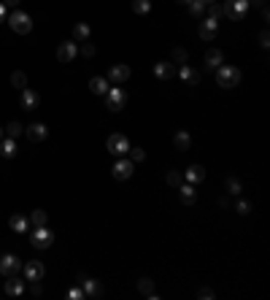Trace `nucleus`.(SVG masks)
<instances>
[{"label":"nucleus","instance_id":"f257e3e1","mask_svg":"<svg viewBox=\"0 0 270 300\" xmlns=\"http://www.w3.org/2000/svg\"><path fill=\"white\" fill-rule=\"evenodd\" d=\"M9 25L14 33H19V35H27L30 30H33V19H30V14L25 11H11V17H9Z\"/></svg>","mask_w":270,"mask_h":300},{"label":"nucleus","instance_id":"f03ea898","mask_svg":"<svg viewBox=\"0 0 270 300\" xmlns=\"http://www.w3.org/2000/svg\"><path fill=\"white\" fill-rule=\"evenodd\" d=\"M216 81L219 87H238V81H241V70H238L235 65H219V73H216Z\"/></svg>","mask_w":270,"mask_h":300},{"label":"nucleus","instance_id":"7ed1b4c3","mask_svg":"<svg viewBox=\"0 0 270 300\" xmlns=\"http://www.w3.org/2000/svg\"><path fill=\"white\" fill-rule=\"evenodd\" d=\"M30 243H33L35 249H49L54 243V233L49 230V227H35L33 238H30Z\"/></svg>","mask_w":270,"mask_h":300},{"label":"nucleus","instance_id":"20e7f679","mask_svg":"<svg viewBox=\"0 0 270 300\" xmlns=\"http://www.w3.org/2000/svg\"><path fill=\"white\" fill-rule=\"evenodd\" d=\"M108 152H114L116 157H124L130 152V141H127L122 133H114V136L108 138Z\"/></svg>","mask_w":270,"mask_h":300},{"label":"nucleus","instance_id":"39448f33","mask_svg":"<svg viewBox=\"0 0 270 300\" xmlns=\"http://www.w3.org/2000/svg\"><path fill=\"white\" fill-rule=\"evenodd\" d=\"M106 98V103H108V108L111 111H119V108L124 106V100H127V95H124V90H119V87H111V90L103 95Z\"/></svg>","mask_w":270,"mask_h":300},{"label":"nucleus","instance_id":"423d86ee","mask_svg":"<svg viewBox=\"0 0 270 300\" xmlns=\"http://www.w3.org/2000/svg\"><path fill=\"white\" fill-rule=\"evenodd\" d=\"M221 11H224L227 17H233V19H241L243 14L249 11V0H227Z\"/></svg>","mask_w":270,"mask_h":300},{"label":"nucleus","instance_id":"0eeeda50","mask_svg":"<svg viewBox=\"0 0 270 300\" xmlns=\"http://www.w3.org/2000/svg\"><path fill=\"white\" fill-rule=\"evenodd\" d=\"M19 268H22V263L14 254H3V257H0V273H3L6 279H9V276H17Z\"/></svg>","mask_w":270,"mask_h":300},{"label":"nucleus","instance_id":"6e6552de","mask_svg":"<svg viewBox=\"0 0 270 300\" xmlns=\"http://www.w3.org/2000/svg\"><path fill=\"white\" fill-rule=\"evenodd\" d=\"M78 54V44L76 41H62L60 46H57V60L60 62H70Z\"/></svg>","mask_w":270,"mask_h":300},{"label":"nucleus","instance_id":"1a4fd4ad","mask_svg":"<svg viewBox=\"0 0 270 300\" xmlns=\"http://www.w3.org/2000/svg\"><path fill=\"white\" fill-rule=\"evenodd\" d=\"M78 284H81V289H84V295H86V297H100V295H103L100 281L86 279V276H78Z\"/></svg>","mask_w":270,"mask_h":300},{"label":"nucleus","instance_id":"9d476101","mask_svg":"<svg viewBox=\"0 0 270 300\" xmlns=\"http://www.w3.org/2000/svg\"><path fill=\"white\" fill-rule=\"evenodd\" d=\"M38 103H41V95L35 90H30V87H25V90H22V108H25V111H33V108H38Z\"/></svg>","mask_w":270,"mask_h":300},{"label":"nucleus","instance_id":"9b49d317","mask_svg":"<svg viewBox=\"0 0 270 300\" xmlns=\"http://www.w3.org/2000/svg\"><path fill=\"white\" fill-rule=\"evenodd\" d=\"M41 279H43V263L30 260L25 265V281H41Z\"/></svg>","mask_w":270,"mask_h":300},{"label":"nucleus","instance_id":"f8f14e48","mask_svg":"<svg viewBox=\"0 0 270 300\" xmlns=\"http://www.w3.org/2000/svg\"><path fill=\"white\" fill-rule=\"evenodd\" d=\"M127 78H130V68H127V65H111L108 81H114V84H124Z\"/></svg>","mask_w":270,"mask_h":300},{"label":"nucleus","instance_id":"ddd939ff","mask_svg":"<svg viewBox=\"0 0 270 300\" xmlns=\"http://www.w3.org/2000/svg\"><path fill=\"white\" fill-rule=\"evenodd\" d=\"M22 292H25V281L17 279V276H9V281H6V295H9V297H19Z\"/></svg>","mask_w":270,"mask_h":300},{"label":"nucleus","instance_id":"4468645a","mask_svg":"<svg viewBox=\"0 0 270 300\" xmlns=\"http://www.w3.org/2000/svg\"><path fill=\"white\" fill-rule=\"evenodd\" d=\"M114 176H116L119 181L130 179V176H132V160H119V162L114 165Z\"/></svg>","mask_w":270,"mask_h":300},{"label":"nucleus","instance_id":"2eb2a0df","mask_svg":"<svg viewBox=\"0 0 270 300\" xmlns=\"http://www.w3.org/2000/svg\"><path fill=\"white\" fill-rule=\"evenodd\" d=\"M46 136H49V130H46V124H41V122H35V124H30V127H27V138L33 141V144L43 141Z\"/></svg>","mask_w":270,"mask_h":300},{"label":"nucleus","instance_id":"dca6fc26","mask_svg":"<svg viewBox=\"0 0 270 300\" xmlns=\"http://www.w3.org/2000/svg\"><path fill=\"white\" fill-rule=\"evenodd\" d=\"M0 154H3L6 160L17 157V138H9V136H6L3 141H0Z\"/></svg>","mask_w":270,"mask_h":300},{"label":"nucleus","instance_id":"f3484780","mask_svg":"<svg viewBox=\"0 0 270 300\" xmlns=\"http://www.w3.org/2000/svg\"><path fill=\"white\" fill-rule=\"evenodd\" d=\"M216 35V19H203V25H200V38L203 41H211V38Z\"/></svg>","mask_w":270,"mask_h":300},{"label":"nucleus","instance_id":"a211bd4d","mask_svg":"<svg viewBox=\"0 0 270 300\" xmlns=\"http://www.w3.org/2000/svg\"><path fill=\"white\" fill-rule=\"evenodd\" d=\"M89 90H92L95 95H106V92L111 90V81H108V78H103V76H95L92 81H89Z\"/></svg>","mask_w":270,"mask_h":300},{"label":"nucleus","instance_id":"6ab92c4d","mask_svg":"<svg viewBox=\"0 0 270 300\" xmlns=\"http://www.w3.org/2000/svg\"><path fill=\"white\" fill-rule=\"evenodd\" d=\"M184 179L189 181V184H197V181L205 179V168H203V165H192V168H187Z\"/></svg>","mask_w":270,"mask_h":300},{"label":"nucleus","instance_id":"aec40b11","mask_svg":"<svg viewBox=\"0 0 270 300\" xmlns=\"http://www.w3.org/2000/svg\"><path fill=\"white\" fill-rule=\"evenodd\" d=\"M154 73L160 76V78H173V76H176V68H173L170 62H157V65H154Z\"/></svg>","mask_w":270,"mask_h":300},{"label":"nucleus","instance_id":"412c9836","mask_svg":"<svg viewBox=\"0 0 270 300\" xmlns=\"http://www.w3.org/2000/svg\"><path fill=\"white\" fill-rule=\"evenodd\" d=\"M9 227L14 233H25L27 230V217H22V214H14L11 219H9Z\"/></svg>","mask_w":270,"mask_h":300},{"label":"nucleus","instance_id":"4be33fe9","mask_svg":"<svg viewBox=\"0 0 270 300\" xmlns=\"http://www.w3.org/2000/svg\"><path fill=\"white\" fill-rule=\"evenodd\" d=\"M205 62H208V68H219L221 62H224V54H221L219 49H211L208 54H205Z\"/></svg>","mask_w":270,"mask_h":300},{"label":"nucleus","instance_id":"5701e85b","mask_svg":"<svg viewBox=\"0 0 270 300\" xmlns=\"http://www.w3.org/2000/svg\"><path fill=\"white\" fill-rule=\"evenodd\" d=\"M178 73H181V78H184V81H189V84H197V81H200V73H197V70H192L189 65H181Z\"/></svg>","mask_w":270,"mask_h":300},{"label":"nucleus","instance_id":"b1692460","mask_svg":"<svg viewBox=\"0 0 270 300\" xmlns=\"http://www.w3.org/2000/svg\"><path fill=\"white\" fill-rule=\"evenodd\" d=\"M30 222H33L35 227H46V222H49V217H46V211L41 208H35L33 214H30Z\"/></svg>","mask_w":270,"mask_h":300},{"label":"nucleus","instance_id":"393cba45","mask_svg":"<svg viewBox=\"0 0 270 300\" xmlns=\"http://www.w3.org/2000/svg\"><path fill=\"white\" fill-rule=\"evenodd\" d=\"M11 84H14V87H17V90L22 92V90L27 87V76L22 73V70H14V73H11Z\"/></svg>","mask_w":270,"mask_h":300},{"label":"nucleus","instance_id":"a878e982","mask_svg":"<svg viewBox=\"0 0 270 300\" xmlns=\"http://www.w3.org/2000/svg\"><path fill=\"white\" fill-rule=\"evenodd\" d=\"M73 38L84 44L86 38H89V25H84V22H81V25H76V27H73Z\"/></svg>","mask_w":270,"mask_h":300},{"label":"nucleus","instance_id":"bb28decb","mask_svg":"<svg viewBox=\"0 0 270 300\" xmlns=\"http://www.w3.org/2000/svg\"><path fill=\"white\" fill-rule=\"evenodd\" d=\"M189 144H192L189 133H187V130H178V133H176V146H178V149H189Z\"/></svg>","mask_w":270,"mask_h":300},{"label":"nucleus","instance_id":"cd10ccee","mask_svg":"<svg viewBox=\"0 0 270 300\" xmlns=\"http://www.w3.org/2000/svg\"><path fill=\"white\" fill-rule=\"evenodd\" d=\"M181 203H195V189H192V184H187V187H181Z\"/></svg>","mask_w":270,"mask_h":300},{"label":"nucleus","instance_id":"c85d7f7f","mask_svg":"<svg viewBox=\"0 0 270 300\" xmlns=\"http://www.w3.org/2000/svg\"><path fill=\"white\" fill-rule=\"evenodd\" d=\"M22 133H25V127H22L19 122H11L9 127H6V136H9V138H19Z\"/></svg>","mask_w":270,"mask_h":300},{"label":"nucleus","instance_id":"c756f323","mask_svg":"<svg viewBox=\"0 0 270 300\" xmlns=\"http://www.w3.org/2000/svg\"><path fill=\"white\" fill-rule=\"evenodd\" d=\"M168 184L170 187H181V181H184V173H178V170H168Z\"/></svg>","mask_w":270,"mask_h":300},{"label":"nucleus","instance_id":"7c9ffc66","mask_svg":"<svg viewBox=\"0 0 270 300\" xmlns=\"http://www.w3.org/2000/svg\"><path fill=\"white\" fill-rule=\"evenodd\" d=\"M149 9H152L149 0H132V11L135 14H149Z\"/></svg>","mask_w":270,"mask_h":300},{"label":"nucleus","instance_id":"2f4dec72","mask_svg":"<svg viewBox=\"0 0 270 300\" xmlns=\"http://www.w3.org/2000/svg\"><path fill=\"white\" fill-rule=\"evenodd\" d=\"M138 289H141V295L157 297V295H154V289H152V281H149V279H141V281H138Z\"/></svg>","mask_w":270,"mask_h":300},{"label":"nucleus","instance_id":"473e14b6","mask_svg":"<svg viewBox=\"0 0 270 300\" xmlns=\"http://www.w3.org/2000/svg\"><path fill=\"white\" fill-rule=\"evenodd\" d=\"M189 11H192L195 14V17H200V14H203V9H205V3H203V0H189Z\"/></svg>","mask_w":270,"mask_h":300},{"label":"nucleus","instance_id":"72a5a7b5","mask_svg":"<svg viewBox=\"0 0 270 300\" xmlns=\"http://www.w3.org/2000/svg\"><path fill=\"white\" fill-rule=\"evenodd\" d=\"M227 192L230 195H241V181H238V179H227Z\"/></svg>","mask_w":270,"mask_h":300},{"label":"nucleus","instance_id":"f704fd0d","mask_svg":"<svg viewBox=\"0 0 270 300\" xmlns=\"http://www.w3.org/2000/svg\"><path fill=\"white\" fill-rule=\"evenodd\" d=\"M68 297H70V300H81V297H86V295H84V289H81V284L70 289V292H68Z\"/></svg>","mask_w":270,"mask_h":300},{"label":"nucleus","instance_id":"c9c22d12","mask_svg":"<svg viewBox=\"0 0 270 300\" xmlns=\"http://www.w3.org/2000/svg\"><path fill=\"white\" fill-rule=\"evenodd\" d=\"M208 14H211V19H216L219 14H221V6L216 3V0H213V3H208Z\"/></svg>","mask_w":270,"mask_h":300},{"label":"nucleus","instance_id":"e433bc0d","mask_svg":"<svg viewBox=\"0 0 270 300\" xmlns=\"http://www.w3.org/2000/svg\"><path fill=\"white\" fill-rule=\"evenodd\" d=\"M130 157H132V162H141L146 157V152L144 149H130Z\"/></svg>","mask_w":270,"mask_h":300},{"label":"nucleus","instance_id":"4c0bfd02","mask_svg":"<svg viewBox=\"0 0 270 300\" xmlns=\"http://www.w3.org/2000/svg\"><path fill=\"white\" fill-rule=\"evenodd\" d=\"M173 60L184 65V62H187V52H184V49H176V52H173Z\"/></svg>","mask_w":270,"mask_h":300},{"label":"nucleus","instance_id":"58836bf2","mask_svg":"<svg viewBox=\"0 0 270 300\" xmlns=\"http://www.w3.org/2000/svg\"><path fill=\"white\" fill-rule=\"evenodd\" d=\"M81 54H84V57H92V54H95V46L84 41V46H81Z\"/></svg>","mask_w":270,"mask_h":300},{"label":"nucleus","instance_id":"ea45409f","mask_svg":"<svg viewBox=\"0 0 270 300\" xmlns=\"http://www.w3.org/2000/svg\"><path fill=\"white\" fill-rule=\"evenodd\" d=\"M30 292H33V295H41V284H38V281H30Z\"/></svg>","mask_w":270,"mask_h":300},{"label":"nucleus","instance_id":"a19ab883","mask_svg":"<svg viewBox=\"0 0 270 300\" xmlns=\"http://www.w3.org/2000/svg\"><path fill=\"white\" fill-rule=\"evenodd\" d=\"M3 6H6V9H14V11H17L19 0H3Z\"/></svg>","mask_w":270,"mask_h":300},{"label":"nucleus","instance_id":"79ce46f5","mask_svg":"<svg viewBox=\"0 0 270 300\" xmlns=\"http://www.w3.org/2000/svg\"><path fill=\"white\" fill-rule=\"evenodd\" d=\"M267 41H270V38H267V30H262V33H259V44L267 46Z\"/></svg>","mask_w":270,"mask_h":300},{"label":"nucleus","instance_id":"37998d69","mask_svg":"<svg viewBox=\"0 0 270 300\" xmlns=\"http://www.w3.org/2000/svg\"><path fill=\"white\" fill-rule=\"evenodd\" d=\"M238 211H241V214H249V203H238Z\"/></svg>","mask_w":270,"mask_h":300},{"label":"nucleus","instance_id":"c03bdc74","mask_svg":"<svg viewBox=\"0 0 270 300\" xmlns=\"http://www.w3.org/2000/svg\"><path fill=\"white\" fill-rule=\"evenodd\" d=\"M6 11H9V9H6V6H3V3H0V22H3V19H6Z\"/></svg>","mask_w":270,"mask_h":300},{"label":"nucleus","instance_id":"a18cd8bd","mask_svg":"<svg viewBox=\"0 0 270 300\" xmlns=\"http://www.w3.org/2000/svg\"><path fill=\"white\" fill-rule=\"evenodd\" d=\"M0 141H3V127H0Z\"/></svg>","mask_w":270,"mask_h":300},{"label":"nucleus","instance_id":"49530a36","mask_svg":"<svg viewBox=\"0 0 270 300\" xmlns=\"http://www.w3.org/2000/svg\"><path fill=\"white\" fill-rule=\"evenodd\" d=\"M203 3H205V6H208V3H213V0H203Z\"/></svg>","mask_w":270,"mask_h":300},{"label":"nucleus","instance_id":"de8ad7c7","mask_svg":"<svg viewBox=\"0 0 270 300\" xmlns=\"http://www.w3.org/2000/svg\"><path fill=\"white\" fill-rule=\"evenodd\" d=\"M178 3H189V0H178Z\"/></svg>","mask_w":270,"mask_h":300}]
</instances>
